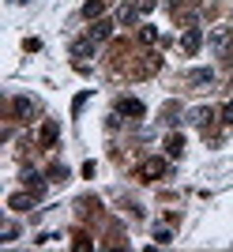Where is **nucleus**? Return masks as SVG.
Segmentation results:
<instances>
[{
	"mask_svg": "<svg viewBox=\"0 0 233 252\" xmlns=\"http://www.w3.org/2000/svg\"><path fill=\"white\" fill-rule=\"evenodd\" d=\"M139 15H143V11H139L136 4H124V8L116 11V23H124V27H132V23H136Z\"/></svg>",
	"mask_w": 233,
	"mask_h": 252,
	"instance_id": "6e6552de",
	"label": "nucleus"
},
{
	"mask_svg": "<svg viewBox=\"0 0 233 252\" xmlns=\"http://www.w3.org/2000/svg\"><path fill=\"white\" fill-rule=\"evenodd\" d=\"M57 136H60V125H57V121H45V125H42V143H45V147H53Z\"/></svg>",
	"mask_w": 233,
	"mask_h": 252,
	"instance_id": "9b49d317",
	"label": "nucleus"
},
{
	"mask_svg": "<svg viewBox=\"0 0 233 252\" xmlns=\"http://www.w3.org/2000/svg\"><path fill=\"white\" fill-rule=\"evenodd\" d=\"M222 121H226V125H233V102H226V109H222Z\"/></svg>",
	"mask_w": 233,
	"mask_h": 252,
	"instance_id": "aec40b11",
	"label": "nucleus"
},
{
	"mask_svg": "<svg viewBox=\"0 0 233 252\" xmlns=\"http://www.w3.org/2000/svg\"><path fill=\"white\" fill-rule=\"evenodd\" d=\"M109 34H113V23L109 19H98L94 27H90V38H94V42H106Z\"/></svg>",
	"mask_w": 233,
	"mask_h": 252,
	"instance_id": "1a4fd4ad",
	"label": "nucleus"
},
{
	"mask_svg": "<svg viewBox=\"0 0 233 252\" xmlns=\"http://www.w3.org/2000/svg\"><path fill=\"white\" fill-rule=\"evenodd\" d=\"M226 45H230V31H214V34H211V49L222 53Z\"/></svg>",
	"mask_w": 233,
	"mask_h": 252,
	"instance_id": "4468645a",
	"label": "nucleus"
},
{
	"mask_svg": "<svg viewBox=\"0 0 233 252\" xmlns=\"http://www.w3.org/2000/svg\"><path fill=\"white\" fill-rule=\"evenodd\" d=\"M136 8L143 11V15H147V11H154V0H136Z\"/></svg>",
	"mask_w": 233,
	"mask_h": 252,
	"instance_id": "6ab92c4d",
	"label": "nucleus"
},
{
	"mask_svg": "<svg viewBox=\"0 0 233 252\" xmlns=\"http://www.w3.org/2000/svg\"><path fill=\"white\" fill-rule=\"evenodd\" d=\"M49 181H68V166H60V162H57V166L49 169Z\"/></svg>",
	"mask_w": 233,
	"mask_h": 252,
	"instance_id": "f3484780",
	"label": "nucleus"
},
{
	"mask_svg": "<svg viewBox=\"0 0 233 252\" xmlns=\"http://www.w3.org/2000/svg\"><path fill=\"white\" fill-rule=\"evenodd\" d=\"M102 11H106L102 0H87V4H83V15H87V19H102Z\"/></svg>",
	"mask_w": 233,
	"mask_h": 252,
	"instance_id": "ddd939ff",
	"label": "nucleus"
},
{
	"mask_svg": "<svg viewBox=\"0 0 233 252\" xmlns=\"http://www.w3.org/2000/svg\"><path fill=\"white\" fill-rule=\"evenodd\" d=\"M166 173H170V162H166V158H147V162H143V177H166Z\"/></svg>",
	"mask_w": 233,
	"mask_h": 252,
	"instance_id": "f257e3e1",
	"label": "nucleus"
},
{
	"mask_svg": "<svg viewBox=\"0 0 233 252\" xmlns=\"http://www.w3.org/2000/svg\"><path fill=\"white\" fill-rule=\"evenodd\" d=\"M23 185H27V189H30L34 196H42V192H45V181H42V173H34V169H27V173H23Z\"/></svg>",
	"mask_w": 233,
	"mask_h": 252,
	"instance_id": "0eeeda50",
	"label": "nucleus"
},
{
	"mask_svg": "<svg viewBox=\"0 0 233 252\" xmlns=\"http://www.w3.org/2000/svg\"><path fill=\"white\" fill-rule=\"evenodd\" d=\"M154 241H158V245H170V241H173L170 226H158V230H154Z\"/></svg>",
	"mask_w": 233,
	"mask_h": 252,
	"instance_id": "dca6fc26",
	"label": "nucleus"
},
{
	"mask_svg": "<svg viewBox=\"0 0 233 252\" xmlns=\"http://www.w3.org/2000/svg\"><path fill=\"white\" fill-rule=\"evenodd\" d=\"M188 83L192 87H211L214 83V68H196V72H188Z\"/></svg>",
	"mask_w": 233,
	"mask_h": 252,
	"instance_id": "423d86ee",
	"label": "nucleus"
},
{
	"mask_svg": "<svg viewBox=\"0 0 233 252\" xmlns=\"http://www.w3.org/2000/svg\"><path fill=\"white\" fill-rule=\"evenodd\" d=\"M207 117H211V109H192L188 121H192V125H207Z\"/></svg>",
	"mask_w": 233,
	"mask_h": 252,
	"instance_id": "2eb2a0df",
	"label": "nucleus"
},
{
	"mask_svg": "<svg viewBox=\"0 0 233 252\" xmlns=\"http://www.w3.org/2000/svg\"><path fill=\"white\" fill-rule=\"evenodd\" d=\"M94 38H90V34H87V38H79V42H72V57L75 61H83V57H94Z\"/></svg>",
	"mask_w": 233,
	"mask_h": 252,
	"instance_id": "20e7f679",
	"label": "nucleus"
},
{
	"mask_svg": "<svg viewBox=\"0 0 233 252\" xmlns=\"http://www.w3.org/2000/svg\"><path fill=\"white\" fill-rule=\"evenodd\" d=\"M180 45H184V53H196L203 45V34H200V27H188L184 31V38H180Z\"/></svg>",
	"mask_w": 233,
	"mask_h": 252,
	"instance_id": "39448f33",
	"label": "nucleus"
},
{
	"mask_svg": "<svg viewBox=\"0 0 233 252\" xmlns=\"http://www.w3.org/2000/svg\"><path fill=\"white\" fill-rule=\"evenodd\" d=\"M11 109H15L19 117H30V113H38V102H34V98H15Z\"/></svg>",
	"mask_w": 233,
	"mask_h": 252,
	"instance_id": "9d476101",
	"label": "nucleus"
},
{
	"mask_svg": "<svg viewBox=\"0 0 233 252\" xmlns=\"http://www.w3.org/2000/svg\"><path fill=\"white\" fill-rule=\"evenodd\" d=\"M139 38H143V42H158V31H154V27H143V34H139Z\"/></svg>",
	"mask_w": 233,
	"mask_h": 252,
	"instance_id": "a211bd4d",
	"label": "nucleus"
},
{
	"mask_svg": "<svg viewBox=\"0 0 233 252\" xmlns=\"http://www.w3.org/2000/svg\"><path fill=\"white\" fill-rule=\"evenodd\" d=\"M116 113H124V117H143L147 109H143V102H139V98H120V102H116Z\"/></svg>",
	"mask_w": 233,
	"mask_h": 252,
	"instance_id": "7ed1b4c3",
	"label": "nucleus"
},
{
	"mask_svg": "<svg viewBox=\"0 0 233 252\" xmlns=\"http://www.w3.org/2000/svg\"><path fill=\"white\" fill-rule=\"evenodd\" d=\"M180 151H184V136H177V132H173V136L166 139V155H170V158H180Z\"/></svg>",
	"mask_w": 233,
	"mask_h": 252,
	"instance_id": "f8f14e48",
	"label": "nucleus"
},
{
	"mask_svg": "<svg viewBox=\"0 0 233 252\" xmlns=\"http://www.w3.org/2000/svg\"><path fill=\"white\" fill-rule=\"evenodd\" d=\"M34 200H38V196L27 189V192H15V196H8V207H11V211H30Z\"/></svg>",
	"mask_w": 233,
	"mask_h": 252,
	"instance_id": "f03ea898",
	"label": "nucleus"
}]
</instances>
